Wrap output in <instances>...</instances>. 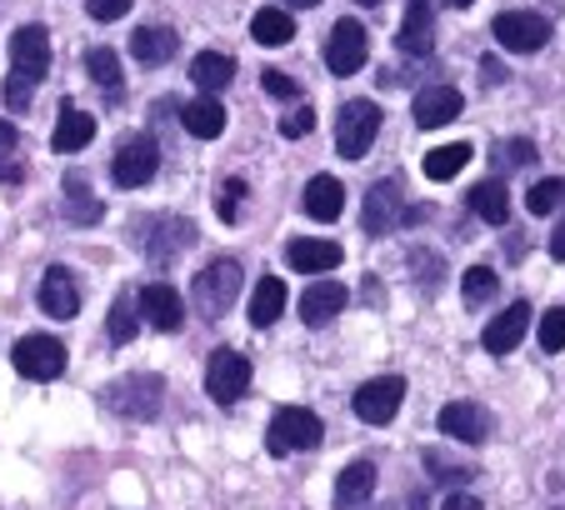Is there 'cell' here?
<instances>
[{
  "label": "cell",
  "mask_w": 565,
  "mask_h": 510,
  "mask_svg": "<svg viewBox=\"0 0 565 510\" xmlns=\"http://www.w3.org/2000/svg\"><path fill=\"white\" fill-rule=\"evenodd\" d=\"M326 440V421L310 405H286L270 415L266 425V450L270 456H296V450H316Z\"/></svg>",
  "instance_id": "6da1fadb"
},
{
  "label": "cell",
  "mask_w": 565,
  "mask_h": 510,
  "mask_svg": "<svg viewBox=\"0 0 565 510\" xmlns=\"http://www.w3.org/2000/svg\"><path fill=\"white\" fill-rule=\"evenodd\" d=\"M100 401L110 405L116 415H130V421H156L160 405H166V381L156 371H136V375H120V381L106 385Z\"/></svg>",
  "instance_id": "7a4b0ae2"
},
{
  "label": "cell",
  "mask_w": 565,
  "mask_h": 510,
  "mask_svg": "<svg viewBox=\"0 0 565 510\" xmlns=\"http://www.w3.org/2000/svg\"><path fill=\"white\" fill-rule=\"evenodd\" d=\"M241 286H246V276H241V266H235V261H211V266L191 280L195 310H201L205 320H221L225 310L241 300Z\"/></svg>",
  "instance_id": "3957f363"
},
{
  "label": "cell",
  "mask_w": 565,
  "mask_h": 510,
  "mask_svg": "<svg viewBox=\"0 0 565 510\" xmlns=\"http://www.w3.org/2000/svg\"><path fill=\"white\" fill-rule=\"evenodd\" d=\"M381 120L385 116L375 100H345L341 116H335V150L345 160H361L375 146V136H381Z\"/></svg>",
  "instance_id": "277c9868"
},
{
  "label": "cell",
  "mask_w": 565,
  "mask_h": 510,
  "mask_svg": "<svg viewBox=\"0 0 565 510\" xmlns=\"http://www.w3.org/2000/svg\"><path fill=\"white\" fill-rule=\"evenodd\" d=\"M156 166H160V146L140 130V136H126L116 146V160H110V181L120 191H140V185L156 181Z\"/></svg>",
  "instance_id": "5b68a950"
},
{
  "label": "cell",
  "mask_w": 565,
  "mask_h": 510,
  "mask_svg": "<svg viewBox=\"0 0 565 510\" xmlns=\"http://www.w3.org/2000/svg\"><path fill=\"white\" fill-rule=\"evenodd\" d=\"M246 391H250V361L241 351H231V346H221V351L205 361V395H211L215 405H235Z\"/></svg>",
  "instance_id": "8992f818"
},
{
  "label": "cell",
  "mask_w": 565,
  "mask_h": 510,
  "mask_svg": "<svg viewBox=\"0 0 565 510\" xmlns=\"http://www.w3.org/2000/svg\"><path fill=\"white\" fill-rule=\"evenodd\" d=\"M351 405L365 425H391L395 411L406 405V381H401V375H375V381H365L361 391L351 395Z\"/></svg>",
  "instance_id": "52a82bcc"
},
{
  "label": "cell",
  "mask_w": 565,
  "mask_h": 510,
  "mask_svg": "<svg viewBox=\"0 0 565 510\" xmlns=\"http://www.w3.org/2000/svg\"><path fill=\"white\" fill-rule=\"evenodd\" d=\"M11 365L25 381H55L65 371V346L55 336H21L11 351Z\"/></svg>",
  "instance_id": "ba28073f"
},
{
  "label": "cell",
  "mask_w": 565,
  "mask_h": 510,
  "mask_svg": "<svg viewBox=\"0 0 565 510\" xmlns=\"http://www.w3.org/2000/svg\"><path fill=\"white\" fill-rule=\"evenodd\" d=\"M495 41L515 55H535L551 45V21L535 11H501L495 15Z\"/></svg>",
  "instance_id": "9c48e42d"
},
{
  "label": "cell",
  "mask_w": 565,
  "mask_h": 510,
  "mask_svg": "<svg viewBox=\"0 0 565 510\" xmlns=\"http://www.w3.org/2000/svg\"><path fill=\"white\" fill-rule=\"evenodd\" d=\"M365 55H371V35H365V25L355 21V15L335 21L331 41H326V65H331V75H355L365 65Z\"/></svg>",
  "instance_id": "30bf717a"
},
{
  "label": "cell",
  "mask_w": 565,
  "mask_h": 510,
  "mask_svg": "<svg viewBox=\"0 0 565 510\" xmlns=\"http://www.w3.org/2000/svg\"><path fill=\"white\" fill-rule=\"evenodd\" d=\"M401 221H406V191H401V181H375L371 191H365L361 231L365 235H391Z\"/></svg>",
  "instance_id": "8fae6325"
},
{
  "label": "cell",
  "mask_w": 565,
  "mask_h": 510,
  "mask_svg": "<svg viewBox=\"0 0 565 510\" xmlns=\"http://www.w3.org/2000/svg\"><path fill=\"white\" fill-rule=\"evenodd\" d=\"M45 71H51V35H45V25H21L11 35V75L35 85L45 81Z\"/></svg>",
  "instance_id": "7c38bea8"
},
{
  "label": "cell",
  "mask_w": 565,
  "mask_h": 510,
  "mask_svg": "<svg viewBox=\"0 0 565 510\" xmlns=\"http://www.w3.org/2000/svg\"><path fill=\"white\" fill-rule=\"evenodd\" d=\"M195 245V225L185 215H166V221L150 225L146 235V261L150 266H171L175 255H185Z\"/></svg>",
  "instance_id": "4fadbf2b"
},
{
  "label": "cell",
  "mask_w": 565,
  "mask_h": 510,
  "mask_svg": "<svg viewBox=\"0 0 565 510\" xmlns=\"http://www.w3.org/2000/svg\"><path fill=\"white\" fill-rule=\"evenodd\" d=\"M136 306H140V316H146V326L166 330V336L185 326V300H181V290L166 286V280H156V286H140Z\"/></svg>",
  "instance_id": "5bb4252c"
},
{
  "label": "cell",
  "mask_w": 565,
  "mask_h": 510,
  "mask_svg": "<svg viewBox=\"0 0 565 510\" xmlns=\"http://www.w3.org/2000/svg\"><path fill=\"white\" fill-rule=\"evenodd\" d=\"M460 110H466V100H460L456 85H420L411 116H416L420 130H440V126H450Z\"/></svg>",
  "instance_id": "9a60e30c"
},
{
  "label": "cell",
  "mask_w": 565,
  "mask_h": 510,
  "mask_svg": "<svg viewBox=\"0 0 565 510\" xmlns=\"http://www.w3.org/2000/svg\"><path fill=\"white\" fill-rule=\"evenodd\" d=\"M436 425L450 440H460V446H480V440L491 436V415H486V405H476V401H450L446 411L436 415Z\"/></svg>",
  "instance_id": "2e32d148"
},
{
  "label": "cell",
  "mask_w": 565,
  "mask_h": 510,
  "mask_svg": "<svg viewBox=\"0 0 565 510\" xmlns=\"http://www.w3.org/2000/svg\"><path fill=\"white\" fill-rule=\"evenodd\" d=\"M395 45L406 55H420V61L436 51V6L430 0H411L406 6V21L395 31Z\"/></svg>",
  "instance_id": "e0dca14e"
},
{
  "label": "cell",
  "mask_w": 565,
  "mask_h": 510,
  "mask_svg": "<svg viewBox=\"0 0 565 510\" xmlns=\"http://www.w3.org/2000/svg\"><path fill=\"white\" fill-rule=\"evenodd\" d=\"M286 261L290 270H300V276H326V270H335L345 261V251L335 241H316V235H296V241L286 245Z\"/></svg>",
  "instance_id": "ac0fdd59"
},
{
  "label": "cell",
  "mask_w": 565,
  "mask_h": 510,
  "mask_svg": "<svg viewBox=\"0 0 565 510\" xmlns=\"http://www.w3.org/2000/svg\"><path fill=\"white\" fill-rule=\"evenodd\" d=\"M35 300H41V310L51 320H71L75 310H81V286H75V276L65 266H51L41 276V290H35Z\"/></svg>",
  "instance_id": "d6986e66"
},
{
  "label": "cell",
  "mask_w": 565,
  "mask_h": 510,
  "mask_svg": "<svg viewBox=\"0 0 565 510\" xmlns=\"http://www.w3.org/2000/svg\"><path fill=\"white\" fill-rule=\"evenodd\" d=\"M90 140H96V116L65 100V106H61V126L51 130V150H55V156H75V150H86Z\"/></svg>",
  "instance_id": "ffe728a7"
},
{
  "label": "cell",
  "mask_w": 565,
  "mask_h": 510,
  "mask_svg": "<svg viewBox=\"0 0 565 510\" xmlns=\"http://www.w3.org/2000/svg\"><path fill=\"white\" fill-rule=\"evenodd\" d=\"M525 326H531V306H525V300H515V306H505L501 316L491 320V326H486V351L491 355H511L515 346H521L525 340Z\"/></svg>",
  "instance_id": "44dd1931"
},
{
  "label": "cell",
  "mask_w": 565,
  "mask_h": 510,
  "mask_svg": "<svg viewBox=\"0 0 565 510\" xmlns=\"http://www.w3.org/2000/svg\"><path fill=\"white\" fill-rule=\"evenodd\" d=\"M375 496V466L371 460H351L335 476V510H365Z\"/></svg>",
  "instance_id": "7402d4cb"
},
{
  "label": "cell",
  "mask_w": 565,
  "mask_h": 510,
  "mask_svg": "<svg viewBox=\"0 0 565 510\" xmlns=\"http://www.w3.org/2000/svg\"><path fill=\"white\" fill-rule=\"evenodd\" d=\"M345 300H351V290L345 286L320 280V286H310L306 296H300V320H306V326H326V320H335L345 310Z\"/></svg>",
  "instance_id": "603a6c76"
},
{
  "label": "cell",
  "mask_w": 565,
  "mask_h": 510,
  "mask_svg": "<svg viewBox=\"0 0 565 510\" xmlns=\"http://www.w3.org/2000/svg\"><path fill=\"white\" fill-rule=\"evenodd\" d=\"M86 75L100 85V96L116 106L120 96H126V75H120V55L110 51V45H90L86 51Z\"/></svg>",
  "instance_id": "cb8c5ba5"
},
{
  "label": "cell",
  "mask_w": 565,
  "mask_h": 510,
  "mask_svg": "<svg viewBox=\"0 0 565 510\" xmlns=\"http://www.w3.org/2000/svg\"><path fill=\"white\" fill-rule=\"evenodd\" d=\"M341 211H345V185L335 176H316L306 185V215L310 221H341Z\"/></svg>",
  "instance_id": "d4e9b609"
},
{
  "label": "cell",
  "mask_w": 565,
  "mask_h": 510,
  "mask_svg": "<svg viewBox=\"0 0 565 510\" xmlns=\"http://www.w3.org/2000/svg\"><path fill=\"white\" fill-rule=\"evenodd\" d=\"M181 120H185V130H191L195 140H215L225 130V106L215 96H195V100H185L181 106Z\"/></svg>",
  "instance_id": "484cf974"
},
{
  "label": "cell",
  "mask_w": 565,
  "mask_h": 510,
  "mask_svg": "<svg viewBox=\"0 0 565 510\" xmlns=\"http://www.w3.org/2000/svg\"><path fill=\"white\" fill-rule=\"evenodd\" d=\"M470 211H476V221H486V225L511 221V191H505L501 176H495V181H480L476 191H470Z\"/></svg>",
  "instance_id": "4316f807"
},
{
  "label": "cell",
  "mask_w": 565,
  "mask_h": 510,
  "mask_svg": "<svg viewBox=\"0 0 565 510\" xmlns=\"http://www.w3.org/2000/svg\"><path fill=\"white\" fill-rule=\"evenodd\" d=\"M175 31H166V25H140L136 35H130V55H136L140 65H166L175 55Z\"/></svg>",
  "instance_id": "83f0119b"
},
{
  "label": "cell",
  "mask_w": 565,
  "mask_h": 510,
  "mask_svg": "<svg viewBox=\"0 0 565 510\" xmlns=\"http://www.w3.org/2000/svg\"><path fill=\"white\" fill-rule=\"evenodd\" d=\"M286 316V286H280V276H260L256 290H250V326H276V320Z\"/></svg>",
  "instance_id": "f1b7e54d"
},
{
  "label": "cell",
  "mask_w": 565,
  "mask_h": 510,
  "mask_svg": "<svg viewBox=\"0 0 565 510\" xmlns=\"http://www.w3.org/2000/svg\"><path fill=\"white\" fill-rule=\"evenodd\" d=\"M231 75H235V61L221 51H201L191 61V81L201 85V96H215L221 85H231Z\"/></svg>",
  "instance_id": "f546056e"
},
{
  "label": "cell",
  "mask_w": 565,
  "mask_h": 510,
  "mask_svg": "<svg viewBox=\"0 0 565 510\" xmlns=\"http://www.w3.org/2000/svg\"><path fill=\"white\" fill-rule=\"evenodd\" d=\"M250 35H256V45H286V41H296V21L286 15V6H266L250 21Z\"/></svg>",
  "instance_id": "4dcf8cb0"
},
{
  "label": "cell",
  "mask_w": 565,
  "mask_h": 510,
  "mask_svg": "<svg viewBox=\"0 0 565 510\" xmlns=\"http://www.w3.org/2000/svg\"><path fill=\"white\" fill-rule=\"evenodd\" d=\"M466 160H470V146H466V140H450V146L430 150L420 170H426V181H450V176H460V170H466Z\"/></svg>",
  "instance_id": "1f68e13d"
},
{
  "label": "cell",
  "mask_w": 565,
  "mask_h": 510,
  "mask_svg": "<svg viewBox=\"0 0 565 510\" xmlns=\"http://www.w3.org/2000/svg\"><path fill=\"white\" fill-rule=\"evenodd\" d=\"M106 336L116 340V346H130V340L140 336V306H136V296H116V306H110V320H106Z\"/></svg>",
  "instance_id": "d6a6232c"
},
{
  "label": "cell",
  "mask_w": 565,
  "mask_h": 510,
  "mask_svg": "<svg viewBox=\"0 0 565 510\" xmlns=\"http://www.w3.org/2000/svg\"><path fill=\"white\" fill-rule=\"evenodd\" d=\"M495 290H501V280H495V270H491V266H470V270H466V280H460V300H466L470 310L486 306V300H491Z\"/></svg>",
  "instance_id": "836d02e7"
},
{
  "label": "cell",
  "mask_w": 565,
  "mask_h": 510,
  "mask_svg": "<svg viewBox=\"0 0 565 510\" xmlns=\"http://www.w3.org/2000/svg\"><path fill=\"white\" fill-rule=\"evenodd\" d=\"M525 205H531V215H551L565 205V176H551V181H535L531 191H525Z\"/></svg>",
  "instance_id": "e575fe53"
},
{
  "label": "cell",
  "mask_w": 565,
  "mask_h": 510,
  "mask_svg": "<svg viewBox=\"0 0 565 510\" xmlns=\"http://www.w3.org/2000/svg\"><path fill=\"white\" fill-rule=\"evenodd\" d=\"M535 340H541V351H545V355L565 351V306L545 310V316H541V326H535Z\"/></svg>",
  "instance_id": "d590c367"
},
{
  "label": "cell",
  "mask_w": 565,
  "mask_h": 510,
  "mask_svg": "<svg viewBox=\"0 0 565 510\" xmlns=\"http://www.w3.org/2000/svg\"><path fill=\"white\" fill-rule=\"evenodd\" d=\"M241 205H246V181L241 176H231V181L221 185V195H215V215H221L225 225L241 221Z\"/></svg>",
  "instance_id": "8d00e7d4"
},
{
  "label": "cell",
  "mask_w": 565,
  "mask_h": 510,
  "mask_svg": "<svg viewBox=\"0 0 565 510\" xmlns=\"http://www.w3.org/2000/svg\"><path fill=\"white\" fill-rule=\"evenodd\" d=\"M535 160H541V150L531 146V140H501V146H495V166H505V170H521V166H535Z\"/></svg>",
  "instance_id": "74e56055"
},
{
  "label": "cell",
  "mask_w": 565,
  "mask_h": 510,
  "mask_svg": "<svg viewBox=\"0 0 565 510\" xmlns=\"http://www.w3.org/2000/svg\"><path fill=\"white\" fill-rule=\"evenodd\" d=\"M426 470H430V480H450V486H466L476 470L470 466H456L450 456H440V450H426Z\"/></svg>",
  "instance_id": "f35d334b"
},
{
  "label": "cell",
  "mask_w": 565,
  "mask_h": 510,
  "mask_svg": "<svg viewBox=\"0 0 565 510\" xmlns=\"http://www.w3.org/2000/svg\"><path fill=\"white\" fill-rule=\"evenodd\" d=\"M276 130H280V136H286V140H306L310 130H316V110H310V106H296V110H286Z\"/></svg>",
  "instance_id": "ab89813d"
},
{
  "label": "cell",
  "mask_w": 565,
  "mask_h": 510,
  "mask_svg": "<svg viewBox=\"0 0 565 510\" xmlns=\"http://www.w3.org/2000/svg\"><path fill=\"white\" fill-rule=\"evenodd\" d=\"M260 85H266V96H276V100H296L300 96V85L290 81L286 71H266L260 75Z\"/></svg>",
  "instance_id": "60d3db41"
},
{
  "label": "cell",
  "mask_w": 565,
  "mask_h": 510,
  "mask_svg": "<svg viewBox=\"0 0 565 510\" xmlns=\"http://www.w3.org/2000/svg\"><path fill=\"white\" fill-rule=\"evenodd\" d=\"M31 100H35V85L21 81V75H11V81H6V106H11V110H31Z\"/></svg>",
  "instance_id": "b9f144b4"
},
{
  "label": "cell",
  "mask_w": 565,
  "mask_h": 510,
  "mask_svg": "<svg viewBox=\"0 0 565 510\" xmlns=\"http://www.w3.org/2000/svg\"><path fill=\"white\" fill-rule=\"evenodd\" d=\"M130 6H136V0H86V11L96 15V21H120Z\"/></svg>",
  "instance_id": "7bdbcfd3"
},
{
  "label": "cell",
  "mask_w": 565,
  "mask_h": 510,
  "mask_svg": "<svg viewBox=\"0 0 565 510\" xmlns=\"http://www.w3.org/2000/svg\"><path fill=\"white\" fill-rule=\"evenodd\" d=\"M15 150V126H6V120H0V166H6V156H11Z\"/></svg>",
  "instance_id": "ee69618b"
},
{
  "label": "cell",
  "mask_w": 565,
  "mask_h": 510,
  "mask_svg": "<svg viewBox=\"0 0 565 510\" xmlns=\"http://www.w3.org/2000/svg\"><path fill=\"white\" fill-rule=\"evenodd\" d=\"M440 510H486V506H480L476 496H450V500H446V506H440Z\"/></svg>",
  "instance_id": "f6af8a7d"
},
{
  "label": "cell",
  "mask_w": 565,
  "mask_h": 510,
  "mask_svg": "<svg viewBox=\"0 0 565 510\" xmlns=\"http://www.w3.org/2000/svg\"><path fill=\"white\" fill-rule=\"evenodd\" d=\"M480 81H505V65L501 61H480Z\"/></svg>",
  "instance_id": "bcb514c9"
},
{
  "label": "cell",
  "mask_w": 565,
  "mask_h": 510,
  "mask_svg": "<svg viewBox=\"0 0 565 510\" xmlns=\"http://www.w3.org/2000/svg\"><path fill=\"white\" fill-rule=\"evenodd\" d=\"M551 255H555V261H565V221L555 225V235H551Z\"/></svg>",
  "instance_id": "7dc6e473"
},
{
  "label": "cell",
  "mask_w": 565,
  "mask_h": 510,
  "mask_svg": "<svg viewBox=\"0 0 565 510\" xmlns=\"http://www.w3.org/2000/svg\"><path fill=\"white\" fill-rule=\"evenodd\" d=\"M450 11H466V6H476V0H446Z\"/></svg>",
  "instance_id": "c3c4849f"
},
{
  "label": "cell",
  "mask_w": 565,
  "mask_h": 510,
  "mask_svg": "<svg viewBox=\"0 0 565 510\" xmlns=\"http://www.w3.org/2000/svg\"><path fill=\"white\" fill-rule=\"evenodd\" d=\"M280 6H320V0H280Z\"/></svg>",
  "instance_id": "681fc988"
},
{
  "label": "cell",
  "mask_w": 565,
  "mask_h": 510,
  "mask_svg": "<svg viewBox=\"0 0 565 510\" xmlns=\"http://www.w3.org/2000/svg\"><path fill=\"white\" fill-rule=\"evenodd\" d=\"M355 6H381V0H355Z\"/></svg>",
  "instance_id": "f907efd6"
}]
</instances>
